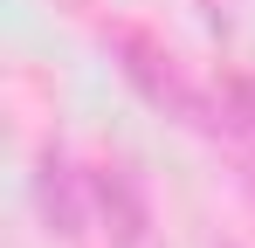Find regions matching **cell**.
Listing matches in <instances>:
<instances>
[{
  "label": "cell",
  "instance_id": "obj_1",
  "mask_svg": "<svg viewBox=\"0 0 255 248\" xmlns=\"http://www.w3.org/2000/svg\"><path fill=\"white\" fill-rule=\"evenodd\" d=\"M104 41H111V55H118L125 83L152 104V111L179 118L186 131H214V104L186 83V69L172 62V48H166L159 35H145V28H131V21H111V28H104Z\"/></svg>",
  "mask_w": 255,
  "mask_h": 248
},
{
  "label": "cell",
  "instance_id": "obj_2",
  "mask_svg": "<svg viewBox=\"0 0 255 248\" xmlns=\"http://www.w3.org/2000/svg\"><path fill=\"white\" fill-rule=\"evenodd\" d=\"M90 200H97L111 248H159V221H152V193H145L138 165H125V159L90 165Z\"/></svg>",
  "mask_w": 255,
  "mask_h": 248
},
{
  "label": "cell",
  "instance_id": "obj_3",
  "mask_svg": "<svg viewBox=\"0 0 255 248\" xmlns=\"http://www.w3.org/2000/svg\"><path fill=\"white\" fill-rule=\"evenodd\" d=\"M90 172H76L69 165V152L62 145H48L42 159H35V214H42L48 235H62V242H76L90 221Z\"/></svg>",
  "mask_w": 255,
  "mask_h": 248
},
{
  "label": "cell",
  "instance_id": "obj_4",
  "mask_svg": "<svg viewBox=\"0 0 255 248\" xmlns=\"http://www.w3.org/2000/svg\"><path fill=\"white\" fill-rule=\"evenodd\" d=\"M207 138H221L242 165H255V76H221V90H214V131Z\"/></svg>",
  "mask_w": 255,
  "mask_h": 248
},
{
  "label": "cell",
  "instance_id": "obj_5",
  "mask_svg": "<svg viewBox=\"0 0 255 248\" xmlns=\"http://www.w3.org/2000/svg\"><path fill=\"white\" fill-rule=\"evenodd\" d=\"M228 248H235V242H228Z\"/></svg>",
  "mask_w": 255,
  "mask_h": 248
}]
</instances>
